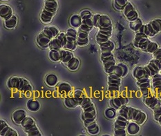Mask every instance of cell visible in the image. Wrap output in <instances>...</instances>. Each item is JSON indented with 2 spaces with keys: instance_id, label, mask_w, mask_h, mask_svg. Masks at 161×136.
<instances>
[{
  "instance_id": "obj_1",
  "label": "cell",
  "mask_w": 161,
  "mask_h": 136,
  "mask_svg": "<svg viewBox=\"0 0 161 136\" xmlns=\"http://www.w3.org/2000/svg\"><path fill=\"white\" fill-rule=\"evenodd\" d=\"M118 114L124 116L129 121H134L140 125L144 124L147 119V115L144 111L130 106L125 105L118 110Z\"/></svg>"
},
{
  "instance_id": "obj_2",
  "label": "cell",
  "mask_w": 161,
  "mask_h": 136,
  "mask_svg": "<svg viewBox=\"0 0 161 136\" xmlns=\"http://www.w3.org/2000/svg\"><path fill=\"white\" fill-rule=\"evenodd\" d=\"M58 8L57 0H45L43 9L40 15V21L44 24H49L52 22Z\"/></svg>"
},
{
  "instance_id": "obj_3",
  "label": "cell",
  "mask_w": 161,
  "mask_h": 136,
  "mask_svg": "<svg viewBox=\"0 0 161 136\" xmlns=\"http://www.w3.org/2000/svg\"><path fill=\"white\" fill-rule=\"evenodd\" d=\"M7 86L8 89H16L23 93L29 92L33 90V86L31 83L22 77L13 76L9 78L7 82Z\"/></svg>"
},
{
  "instance_id": "obj_4",
  "label": "cell",
  "mask_w": 161,
  "mask_h": 136,
  "mask_svg": "<svg viewBox=\"0 0 161 136\" xmlns=\"http://www.w3.org/2000/svg\"><path fill=\"white\" fill-rule=\"evenodd\" d=\"M161 32V19L156 18L150 21L147 24L144 25L140 30L138 33L145 34L149 37H154L156 35Z\"/></svg>"
},
{
  "instance_id": "obj_5",
  "label": "cell",
  "mask_w": 161,
  "mask_h": 136,
  "mask_svg": "<svg viewBox=\"0 0 161 136\" xmlns=\"http://www.w3.org/2000/svg\"><path fill=\"white\" fill-rule=\"evenodd\" d=\"M23 130L29 136H42L40 130L38 128L36 120L31 116H26L22 124H21Z\"/></svg>"
},
{
  "instance_id": "obj_6",
  "label": "cell",
  "mask_w": 161,
  "mask_h": 136,
  "mask_svg": "<svg viewBox=\"0 0 161 136\" xmlns=\"http://www.w3.org/2000/svg\"><path fill=\"white\" fill-rule=\"evenodd\" d=\"M129 120L124 116L119 115L115 117L114 124V135L115 136H126L127 135V126Z\"/></svg>"
},
{
  "instance_id": "obj_7",
  "label": "cell",
  "mask_w": 161,
  "mask_h": 136,
  "mask_svg": "<svg viewBox=\"0 0 161 136\" xmlns=\"http://www.w3.org/2000/svg\"><path fill=\"white\" fill-rule=\"evenodd\" d=\"M136 84L139 88L140 91L141 92L143 97L148 96L152 94V79L150 78H144L137 79L136 80Z\"/></svg>"
},
{
  "instance_id": "obj_8",
  "label": "cell",
  "mask_w": 161,
  "mask_h": 136,
  "mask_svg": "<svg viewBox=\"0 0 161 136\" xmlns=\"http://www.w3.org/2000/svg\"><path fill=\"white\" fill-rule=\"evenodd\" d=\"M149 38L150 37L146 35L144 33H136L134 38L133 44L136 48H138V49L143 51L146 48L147 45L149 44L150 40H151Z\"/></svg>"
},
{
  "instance_id": "obj_9",
  "label": "cell",
  "mask_w": 161,
  "mask_h": 136,
  "mask_svg": "<svg viewBox=\"0 0 161 136\" xmlns=\"http://www.w3.org/2000/svg\"><path fill=\"white\" fill-rule=\"evenodd\" d=\"M122 79L114 73L108 75L107 77V86L108 90L111 92L118 91L122 84Z\"/></svg>"
},
{
  "instance_id": "obj_10",
  "label": "cell",
  "mask_w": 161,
  "mask_h": 136,
  "mask_svg": "<svg viewBox=\"0 0 161 136\" xmlns=\"http://www.w3.org/2000/svg\"><path fill=\"white\" fill-rule=\"evenodd\" d=\"M113 26L108 28H104V29H98V31H97L96 35V40L97 43L100 44L110 40V38L112 36V34H113Z\"/></svg>"
},
{
  "instance_id": "obj_11",
  "label": "cell",
  "mask_w": 161,
  "mask_h": 136,
  "mask_svg": "<svg viewBox=\"0 0 161 136\" xmlns=\"http://www.w3.org/2000/svg\"><path fill=\"white\" fill-rule=\"evenodd\" d=\"M145 67L151 78L153 76L160 73L161 71L160 62L153 57L148 62L147 64L145 66Z\"/></svg>"
},
{
  "instance_id": "obj_12",
  "label": "cell",
  "mask_w": 161,
  "mask_h": 136,
  "mask_svg": "<svg viewBox=\"0 0 161 136\" xmlns=\"http://www.w3.org/2000/svg\"><path fill=\"white\" fill-rule=\"evenodd\" d=\"M124 15L125 16L126 19H127L129 22H131V21H134L139 17L138 13L137 10H136L134 6L132 4L131 2H128L127 4L125 6L123 10Z\"/></svg>"
},
{
  "instance_id": "obj_13",
  "label": "cell",
  "mask_w": 161,
  "mask_h": 136,
  "mask_svg": "<svg viewBox=\"0 0 161 136\" xmlns=\"http://www.w3.org/2000/svg\"><path fill=\"white\" fill-rule=\"evenodd\" d=\"M0 135L1 136H18L17 131L9 127L6 122L3 120H0Z\"/></svg>"
},
{
  "instance_id": "obj_14",
  "label": "cell",
  "mask_w": 161,
  "mask_h": 136,
  "mask_svg": "<svg viewBox=\"0 0 161 136\" xmlns=\"http://www.w3.org/2000/svg\"><path fill=\"white\" fill-rule=\"evenodd\" d=\"M129 103V99L125 97H117L109 100V105L115 110H119L121 107L127 105Z\"/></svg>"
},
{
  "instance_id": "obj_15",
  "label": "cell",
  "mask_w": 161,
  "mask_h": 136,
  "mask_svg": "<svg viewBox=\"0 0 161 136\" xmlns=\"http://www.w3.org/2000/svg\"><path fill=\"white\" fill-rule=\"evenodd\" d=\"M143 102L147 106L153 111L160 103V101L156 96L151 94L148 96L143 97Z\"/></svg>"
},
{
  "instance_id": "obj_16",
  "label": "cell",
  "mask_w": 161,
  "mask_h": 136,
  "mask_svg": "<svg viewBox=\"0 0 161 136\" xmlns=\"http://www.w3.org/2000/svg\"><path fill=\"white\" fill-rule=\"evenodd\" d=\"M132 75L133 78H134L136 80L144 78H150L147 71V70L145 67V66L144 67H142V66H138V67H136L133 69Z\"/></svg>"
},
{
  "instance_id": "obj_17",
  "label": "cell",
  "mask_w": 161,
  "mask_h": 136,
  "mask_svg": "<svg viewBox=\"0 0 161 136\" xmlns=\"http://www.w3.org/2000/svg\"><path fill=\"white\" fill-rule=\"evenodd\" d=\"M151 79L153 92L158 96L161 94V73L153 76Z\"/></svg>"
},
{
  "instance_id": "obj_18",
  "label": "cell",
  "mask_w": 161,
  "mask_h": 136,
  "mask_svg": "<svg viewBox=\"0 0 161 136\" xmlns=\"http://www.w3.org/2000/svg\"><path fill=\"white\" fill-rule=\"evenodd\" d=\"M112 73L115 74L121 78H125L129 73V68L126 64L123 63L116 64Z\"/></svg>"
},
{
  "instance_id": "obj_19",
  "label": "cell",
  "mask_w": 161,
  "mask_h": 136,
  "mask_svg": "<svg viewBox=\"0 0 161 136\" xmlns=\"http://www.w3.org/2000/svg\"><path fill=\"white\" fill-rule=\"evenodd\" d=\"M89 33L85 32V31H82L78 30V37H77L76 41L77 44L78 46H85L88 45L89 41Z\"/></svg>"
},
{
  "instance_id": "obj_20",
  "label": "cell",
  "mask_w": 161,
  "mask_h": 136,
  "mask_svg": "<svg viewBox=\"0 0 161 136\" xmlns=\"http://www.w3.org/2000/svg\"><path fill=\"white\" fill-rule=\"evenodd\" d=\"M37 43L40 48H48L50 46L51 39L43 33H40L37 37Z\"/></svg>"
},
{
  "instance_id": "obj_21",
  "label": "cell",
  "mask_w": 161,
  "mask_h": 136,
  "mask_svg": "<svg viewBox=\"0 0 161 136\" xmlns=\"http://www.w3.org/2000/svg\"><path fill=\"white\" fill-rule=\"evenodd\" d=\"M27 116L26 111L24 109H18L14 111L12 114V120L17 124L21 125L22 121Z\"/></svg>"
},
{
  "instance_id": "obj_22",
  "label": "cell",
  "mask_w": 161,
  "mask_h": 136,
  "mask_svg": "<svg viewBox=\"0 0 161 136\" xmlns=\"http://www.w3.org/2000/svg\"><path fill=\"white\" fill-rule=\"evenodd\" d=\"M83 97H81V98H76L75 97H66L64 101V105L68 109H74V108L80 106Z\"/></svg>"
},
{
  "instance_id": "obj_23",
  "label": "cell",
  "mask_w": 161,
  "mask_h": 136,
  "mask_svg": "<svg viewBox=\"0 0 161 136\" xmlns=\"http://www.w3.org/2000/svg\"><path fill=\"white\" fill-rule=\"evenodd\" d=\"M42 33H43L44 35H46L51 39H53V38L56 37L58 34L60 33L58 28L55 26H48L44 28V29L42 31Z\"/></svg>"
},
{
  "instance_id": "obj_24",
  "label": "cell",
  "mask_w": 161,
  "mask_h": 136,
  "mask_svg": "<svg viewBox=\"0 0 161 136\" xmlns=\"http://www.w3.org/2000/svg\"><path fill=\"white\" fill-rule=\"evenodd\" d=\"M113 26L112 20L107 15H100V19L97 24V29H104V28H108Z\"/></svg>"
},
{
  "instance_id": "obj_25",
  "label": "cell",
  "mask_w": 161,
  "mask_h": 136,
  "mask_svg": "<svg viewBox=\"0 0 161 136\" xmlns=\"http://www.w3.org/2000/svg\"><path fill=\"white\" fill-rule=\"evenodd\" d=\"M140 131H141V125L134 121H129L127 126V134L134 135L139 133Z\"/></svg>"
},
{
  "instance_id": "obj_26",
  "label": "cell",
  "mask_w": 161,
  "mask_h": 136,
  "mask_svg": "<svg viewBox=\"0 0 161 136\" xmlns=\"http://www.w3.org/2000/svg\"><path fill=\"white\" fill-rule=\"evenodd\" d=\"M92 18H93V17H91V18L82 19V24L78 29V30L90 33L91 31L93 29V28H95L93 25Z\"/></svg>"
},
{
  "instance_id": "obj_27",
  "label": "cell",
  "mask_w": 161,
  "mask_h": 136,
  "mask_svg": "<svg viewBox=\"0 0 161 136\" xmlns=\"http://www.w3.org/2000/svg\"><path fill=\"white\" fill-rule=\"evenodd\" d=\"M64 44L63 43L62 40L58 36L53 38L51 40L50 46H49V50L51 51H59L64 48Z\"/></svg>"
},
{
  "instance_id": "obj_28",
  "label": "cell",
  "mask_w": 161,
  "mask_h": 136,
  "mask_svg": "<svg viewBox=\"0 0 161 136\" xmlns=\"http://www.w3.org/2000/svg\"><path fill=\"white\" fill-rule=\"evenodd\" d=\"M13 14V11L11 7L10 6L5 4V3H2L0 6V15L3 19L8 18L9 17L11 16Z\"/></svg>"
},
{
  "instance_id": "obj_29",
  "label": "cell",
  "mask_w": 161,
  "mask_h": 136,
  "mask_svg": "<svg viewBox=\"0 0 161 136\" xmlns=\"http://www.w3.org/2000/svg\"><path fill=\"white\" fill-rule=\"evenodd\" d=\"M58 90L59 93L62 95H69V94L71 92L72 87L71 84H69L68 82H63L59 84Z\"/></svg>"
},
{
  "instance_id": "obj_30",
  "label": "cell",
  "mask_w": 161,
  "mask_h": 136,
  "mask_svg": "<svg viewBox=\"0 0 161 136\" xmlns=\"http://www.w3.org/2000/svg\"><path fill=\"white\" fill-rule=\"evenodd\" d=\"M143 25H144V23H143L141 17H138V18H137L134 21L129 22V24L130 29L132 31H134L135 33H138Z\"/></svg>"
},
{
  "instance_id": "obj_31",
  "label": "cell",
  "mask_w": 161,
  "mask_h": 136,
  "mask_svg": "<svg viewBox=\"0 0 161 136\" xmlns=\"http://www.w3.org/2000/svg\"><path fill=\"white\" fill-rule=\"evenodd\" d=\"M101 52H113L115 49V44L113 41L108 40L104 42L98 44Z\"/></svg>"
},
{
  "instance_id": "obj_32",
  "label": "cell",
  "mask_w": 161,
  "mask_h": 136,
  "mask_svg": "<svg viewBox=\"0 0 161 136\" xmlns=\"http://www.w3.org/2000/svg\"><path fill=\"white\" fill-rule=\"evenodd\" d=\"M69 24L71 27L73 29H79L82 24V18L80 17V14H73V15L70 17Z\"/></svg>"
},
{
  "instance_id": "obj_33",
  "label": "cell",
  "mask_w": 161,
  "mask_h": 136,
  "mask_svg": "<svg viewBox=\"0 0 161 136\" xmlns=\"http://www.w3.org/2000/svg\"><path fill=\"white\" fill-rule=\"evenodd\" d=\"M84 126L86 128L88 133L91 135H97V133H99L100 127L96 121H93L89 124H84Z\"/></svg>"
},
{
  "instance_id": "obj_34",
  "label": "cell",
  "mask_w": 161,
  "mask_h": 136,
  "mask_svg": "<svg viewBox=\"0 0 161 136\" xmlns=\"http://www.w3.org/2000/svg\"><path fill=\"white\" fill-rule=\"evenodd\" d=\"M60 51H61L60 62L64 64H67L68 62L71 60L73 57H74V55H73L72 51H71L62 49Z\"/></svg>"
},
{
  "instance_id": "obj_35",
  "label": "cell",
  "mask_w": 161,
  "mask_h": 136,
  "mask_svg": "<svg viewBox=\"0 0 161 136\" xmlns=\"http://www.w3.org/2000/svg\"><path fill=\"white\" fill-rule=\"evenodd\" d=\"M17 17L15 14L9 17L8 18H7L4 20V26L7 29H13L15 28L17 24Z\"/></svg>"
},
{
  "instance_id": "obj_36",
  "label": "cell",
  "mask_w": 161,
  "mask_h": 136,
  "mask_svg": "<svg viewBox=\"0 0 161 136\" xmlns=\"http://www.w3.org/2000/svg\"><path fill=\"white\" fill-rule=\"evenodd\" d=\"M45 83L49 87H54L58 84V78L56 75L53 73H50L48 74L46 78H45Z\"/></svg>"
},
{
  "instance_id": "obj_37",
  "label": "cell",
  "mask_w": 161,
  "mask_h": 136,
  "mask_svg": "<svg viewBox=\"0 0 161 136\" xmlns=\"http://www.w3.org/2000/svg\"><path fill=\"white\" fill-rule=\"evenodd\" d=\"M26 106L28 109L29 111H32V112H36V111H39L40 109V103L38 100H34V99H31L29 100L27 102Z\"/></svg>"
},
{
  "instance_id": "obj_38",
  "label": "cell",
  "mask_w": 161,
  "mask_h": 136,
  "mask_svg": "<svg viewBox=\"0 0 161 136\" xmlns=\"http://www.w3.org/2000/svg\"><path fill=\"white\" fill-rule=\"evenodd\" d=\"M80 62L79 59L74 56L67 64H66V67L68 68V69L70 70L71 71H75L78 69L80 67Z\"/></svg>"
},
{
  "instance_id": "obj_39",
  "label": "cell",
  "mask_w": 161,
  "mask_h": 136,
  "mask_svg": "<svg viewBox=\"0 0 161 136\" xmlns=\"http://www.w3.org/2000/svg\"><path fill=\"white\" fill-rule=\"evenodd\" d=\"M77 46H78V44H77L76 40L73 39V38H72V37H67V41H66V44L63 49L73 51L76 49Z\"/></svg>"
},
{
  "instance_id": "obj_40",
  "label": "cell",
  "mask_w": 161,
  "mask_h": 136,
  "mask_svg": "<svg viewBox=\"0 0 161 136\" xmlns=\"http://www.w3.org/2000/svg\"><path fill=\"white\" fill-rule=\"evenodd\" d=\"M103 67H104V71L107 74L109 75L113 72L114 69L116 65V61L113 60V61H109L107 62H104L103 63Z\"/></svg>"
},
{
  "instance_id": "obj_41",
  "label": "cell",
  "mask_w": 161,
  "mask_h": 136,
  "mask_svg": "<svg viewBox=\"0 0 161 136\" xmlns=\"http://www.w3.org/2000/svg\"><path fill=\"white\" fill-rule=\"evenodd\" d=\"M100 60L102 63L109 61L115 60L113 52H101Z\"/></svg>"
},
{
  "instance_id": "obj_42",
  "label": "cell",
  "mask_w": 161,
  "mask_h": 136,
  "mask_svg": "<svg viewBox=\"0 0 161 136\" xmlns=\"http://www.w3.org/2000/svg\"><path fill=\"white\" fill-rule=\"evenodd\" d=\"M158 48H159V45L158 43L154 41L150 40L149 44H147V46H146L145 50L143 51L146 52V53L153 54Z\"/></svg>"
},
{
  "instance_id": "obj_43",
  "label": "cell",
  "mask_w": 161,
  "mask_h": 136,
  "mask_svg": "<svg viewBox=\"0 0 161 136\" xmlns=\"http://www.w3.org/2000/svg\"><path fill=\"white\" fill-rule=\"evenodd\" d=\"M61 50L59 51H49L48 57L52 62H60L61 58Z\"/></svg>"
},
{
  "instance_id": "obj_44",
  "label": "cell",
  "mask_w": 161,
  "mask_h": 136,
  "mask_svg": "<svg viewBox=\"0 0 161 136\" xmlns=\"http://www.w3.org/2000/svg\"><path fill=\"white\" fill-rule=\"evenodd\" d=\"M96 111H83L82 113V120H96Z\"/></svg>"
},
{
  "instance_id": "obj_45",
  "label": "cell",
  "mask_w": 161,
  "mask_h": 136,
  "mask_svg": "<svg viewBox=\"0 0 161 136\" xmlns=\"http://www.w3.org/2000/svg\"><path fill=\"white\" fill-rule=\"evenodd\" d=\"M129 0H114V8L118 11H122L125 6L127 4Z\"/></svg>"
},
{
  "instance_id": "obj_46",
  "label": "cell",
  "mask_w": 161,
  "mask_h": 136,
  "mask_svg": "<svg viewBox=\"0 0 161 136\" xmlns=\"http://www.w3.org/2000/svg\"><path fill=\"white\" fill-rule=\"evenodd\" d=\"M104 116L107 118V119L109 120H113L115 119V117H117V114H116V110L114 108L109 107L108 108L104 111Z\"/></svg>"
},
{
  "instance_id": "obj_47",
  "label": "cell",
  "mask_w": 161,
  "mask_h": 136,
  "mask_svg": "<svg viewBox=\"0 0 161 136\" xmlns=\"http://www.w3.org/2000/svg\"><path fill=\"white\" fill-rule=\"evenodd\" d=\"M66 35L67 37H72L73 39H77V37H78V31L76 30L75 29H73V28H69V29L66 31Z\"/></svg>"
},
{
  "instance_id": "obj_48",
  "label": "cell",
  "mask_w": 161,
  "mask_h": 136,
  "mask_svg": "<svg viewBox=\"0 0 161 136\" xmlns=\"http://www.w3.org/2000/svg\"><path fill=\"white\" fill-rule=\"evenodd\" d=\"M80 15L82 19H85L87 18H91V17H93L92 13L89 10H83L80 13Z\"/></svg>"
},
{
  "instance_id": "obj_49",
  "label": "cell",
  "mask_w": 161,
  "mask_h": 136,
  "mask_svg": "<svg viewBox=\"0 0 161 136\" xmlns=\"http://www.w3.org/2000/svg\"><path fill=\"white\" fill-rule=\"evenodd\" d=\"M153 57L160 62L161 64V47H159L154 53L152 54Z\"/></svg>"
},
{
  "instance_id": "obj_50",
  "label": "cell",
  "mask_w": 161,
  "mask_h": 136,
  "mask_svg": "<svg viewBox=\"0 0 161 136\" xmlns=\"http://www.w3.org/2000/svg\"><path fill=\"white\" fill-rule=\"evenodd\" d=\"M100 17V14H98V13L94 14V15H93L92 19H93V25H94V27H95V28H97V24H98Z\"/></svg>"
},
{
  "instance_id": "obj_51",
  "label": "cell",
  "mask_w": 161,
  "mask_h": 136,
  "mask_svg": "<svg viewBox=\"0 0 161 136\" xmlns=\"http://www.w3.org/2000/svg\"><path fill=\"white\" fill-rule=\"evenodd\" d=\"M73 97H76V98H81V97L85 96H83V92L81 90H75L73 93Z\"/></svg>"
},
{
  "instance_id": "obj_52",
  "label": "cell",
  "mask_w": 161,
  "mask_h": 136,
  "mask_svg": "<svg viewBox=\"0 0 161 136\" xmlns=\"http://www.w3.org/2000/svg\"><path fill=\"white\" fill-rule=\"evenodd\" d=\"M158 97H160V100H161V94H160V95H158Z\"/></svg>"
},
{
  "instance_id": "obj_53",
  "label": "cell",
  "mask_w": 161,
  "mask_h": 136,
  "mask_svg": "<svg viewBox=\"0 0 161 136\" xmlns=\"http://www.w3.org/2000/svg\"><path fill=\"white\" fill-rule=\"evenodd\" d=\"M3 2H6V1H8V0H2Z\"/></svg>"
},
{
  "instance_id": "obj_54",
  "label": "cell",
  "mask_w": 161,
  "mask_h": 136,
  "mask_svg": "<svg viewBox=\"0 0 161 136\" xmlns=\"http://www.w3.org/2000/svg\"><path fill=\"white\" fill-rule=\"evenodd\" d=\"M160 125H161V123H160Z\"/></svg>"
},
{
  "instance_id": "obj_55",
  "label": "cell",
  "mask_w": 161,
  "mask_h": 136,
  "mask_svg": "<svg viewBox=\"0 0 161 136\" xmlns=\"http://www.w3.org/2000/svg\"><path fill=\"white\" fill-rule=\"evenodd\" d=\"M160 73H161V71H160Z\"/></svg>"
}]
</instances>
